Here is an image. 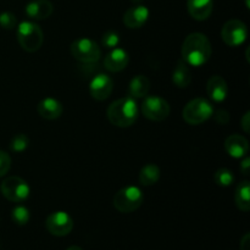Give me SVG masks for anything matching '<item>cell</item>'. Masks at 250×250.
Instances as JSON below:
<instances>
[{
	"label": "cell",
	"instance_id": "cell-1",
	"mask_svg": "<svg viewBox=\"0 0 250 250\" xmlns=\"http://www.w3.org/2000/svg\"><path fill=\"white\" fill-rule=\"evenodd\" d=\"M211 53V43L205 34L195 32L186 37L182 45V59L189 66H203L208 62Z\"/></svg>",
	"mask_w": 250,
	"mask_h": 250
},
{
	"label": "cell",
	"instance_id": "cell-2",
	"mask_svg": "<svg viewBox=\"0 0 250 250\" xmlns=\"http://www.w3.org/2000/svg\"><path fill=\"white\" fill-rule=\"evenodd\" d=\"M139 109L136 99L129 95L115 100L107 107V119L110 124L120 128L132 126L138 119Z\"/></svg>",
	"mask_w": 250,
	"mask_h": 250
},
{
	"label": "cell",
	"instance_id": "cell-3",
	"mask_svg": "<svg viewBox=\"0 0 250 250\" xmlns=\"http://www.w3.org/2000/svg\"><path fill=\"white\" fill-rule=\"evenodd\" d=\"M17 42L23 50L34 53L43 45L44 34L41 26L36 22L22 21L17 24Z\"/></svg>",
	"mask_w": 250,
	"mask_h": 250
},
{
	"label": "cell",
	"instance_id": "cell-4",
	"mask_svg": "<svg viewBox=\"0 0 250 250\" xmlns=\"http://www.w3.org/2000/svg\"><path fill=\"white\" fill-rule=\"evenodd\" d=\"M144 194L137 186H127L115 194L112 204L115 209L124 214L136 211L143 204Z\"/></svg>",
	"mask_w": 250,
	"mask_h": 250
},
{
	"label": "cell",
	"instance_id": "cell-5",
	"mask_svg": "<svg viewBox=\"0 0 250 250\" xmlns=\"http://www.w3.org/2000/svg\"><path fill=\"white\" fill-rule=\"evenodd\" d=\"M214 115V107L209 100L204 98H195L186 104L183 107L182 116L187 124L197 126L203 124Z\"/></svg>",
	"mask_w": 250,
	"mask_h": 250
},
{
	"label": "cell",
	"instance_id": "cell-6",
	"mask_svg": "<svg viewBox=\"0 0 250 250\" xmlns=\"http://www.w3.org/2000/svg\"><path fill=\"white\" fill-rule=\"evenodd\" d=\"M0 190H1V194L12 203L24 202L28 199L29 193H31L28 183L17 176H10L5 178L0 185Z\"/></svg>",
	"mask_w": 250,
	"mask_h": 250
},
{
	"label": "cell",
	"instance_id": "cell-7",
	"mask_svg": "<svg viewBox=\"0 0 250 250\" xmlns=\"http://www.w3.org/2000/svg\"><path fill=\"white\" fill-rule=\"evenodd\" d=\"M71 54L76 60L83 63L97 62L102 55V50L98 43L90 38H78L71 44Z\"/></svg>",
	"mask_w": 250,
	"mask_h": 250
},
{
	"label": "cell",
	"instance_id": "cell-8",
	"mask_svg": "<svg viewBox=\"0 0 250 250\" xmlns=\"http://www.w3.org/2000/svg\"><path fill=\"white\" fill-rule=\"evenodd\" d=\"M142 112L144 116L151 121H164L170 115V105L164 98L158 95H146L142 104Z\"/></svg>",
	"mask_w": 250,
	"mask_h": 250
},
{
	"label": "cell",
	"instance_id": "cell-9",
	"mask_svg": "<svg viewBox=\"0 0 250 250\" xmlns=\"http://www.w3.org/2000/svg\"><path fill=\"white\" fill-rule=\"evenodd\" d=\"M248 37V28L241 20H229L221 29V38L229 46L242 45Z\"/></svg>",
	"mask_w": 250,
	"mask_h": 250
},
{
	"label": "cell",
	"instance_id": "cell-10",
	"mask_svg": "<svg viewBox=\"0 0 250 250\" xmlns=\"http://www.w3.org/2000/svg\"><path fill=\"white\" fill-rule=\"evenodd\" d=\"M45 229L55 237H65L72 231L73 220L67 212L55 211L45 220Z\"/></svg>",
	"mask_w": 250,
	"mask_h": 250
},
{
	"label": "cell",
	"instance_id": "cell-11",
	"mask_svg": "<svg viewBox=\"0 0 250 250\" xmlns=\"http://www.w3.org/2000/svg\"><path fill=\"white\" fill-rule=\"evenodd\" d=\"M112 89H114V81L105 73H99L90 81V95L98 102L106 100L111 95Z\"/></svg>",
	"mask_w": 250,
	"mask_h": 250
},
{
	"label": "cell",
	"instance_id": "cell-12",
	"mask_svg": "<svg viewBox=\"0 0 250 250\" xmlns=\"http://www.w3.org/2000/svg\"><path fill=\"white\" fill-rule=\"evenodd\" d=\"M149 19V9L144 5L129 7L124 15V23L127 28L138 29L146 23Z\"/></svg>",
	"mask_w": 250,
	"mask_h": 250
},
{
	"label": "cell",
	"instance_id": "cell-13",
	"mask_svg": "<svg viewBox=\"0 0 250 250\" xmlns=\"http://www.w3.org/2000/svg\"><path fill=\"white\" fill-rule=\"evenodd\" d=\"M129 62V56L125 49L114 48L104 59V67L110 72H120L125 70Z\"/></svg>",
	"mask_w": 250,
	"mask_h": 250
},
{
	"label": "cell",
	"instance_id": "cell-14",
	"mask_svg": "<svg viewBox=\"0 0 250 250\" xmlns=\"http://www.w3.org/2000/svg\"><path fill=\"white\" fill-rule=\"evenodd\" d=\"M225 149L232 158L242 159L248 154L249 143L241 134H232L225 141Z\"/></svg>",
	"mask_w": 250,
	"mask_h": 250
},
{
	"label": "cell",
	"instance_id": "cell-15",
	"mask_svg": "<svg viewBox=\"0 0 250 250\" xmlns=\"http://www.w3.org/2000/svg\"><path fill=\"white\" fill-rule=\"evenodd\" d=\"M39 116L45 120H56L62 115V104L55 98H44L37 105Z\"/></svg>",
	"mask_w": 250,
	"mask_h": 250
},
{
	"label": "cell",
	"instance_id": "cell-16",
	"mask_svg": "<svg viewBox=\"0 0 250 250\" xmlns=\"http://www.w3.org/2000/svg\"><path fill=\"white\" fill-rule=\"evenodd\" d=\"M207 93L211 100L215 103L224 102L229 94V87L227 83L221 76H212L208 80L207 83Z\"/></svg>",
	"mask_w": 250,
	"mask_h": 250
},
{
	"label": "cell",
	"instance_id": "cell-17",
	"mask_svg": "<svg viewBox=\"0 0 250 250\" xmlns=\"http://www.w3.org/2000/svg\"><path fill=\"white\" fill-rule=\"evenodd\" d=\"M24 12L32 20H45L53 14V4L49 0H33L26 5Z\"/></svg>",
	"mask_w": 250,
	"mask_h": 250
},
{
	"label": "cell",
	"instance_id": "cell-18",
	"mask_svg": "<svg viewBox=\"0 0 250 250\" xmlns=\"http://www.w3.org/2000/svg\"><path fill=\"white\" fill-rule=\"evenodd\" d=\"M212 0H188L187 9L190 16L197 21H205L212 12Z\"/></svg>",
	"mask_w": 250,
	"mask_h": 250
},
{
	"label": "cell",
	"instance_id": "cell-19",
	"mask_svg": "<svg viewBox=\"0 0 250 250\" xmlns=\"http://www.w3.org/2000/svg\"><path fill=\"white\" fill-rule=\"evenodd\" d=\"M172 82L178 88H187L192 82V70L183 59H180L173 68Z\"/></svg>",
	"mask_w": 250,
	"mask_h": 250
},
{
	"label": "cell",
	"instance_id": "cell-20",
	"mask_svg": "<svg viewBox=\"0 0 250 250\" xmlns=\"http://www.w3.org/2000/svg\"><path fill=\"white\" fill-rule=\"evenodd\" d=\"M149 89H150V81H149V78L146 76L137 75L129 82V97L134 98V99L146 97L149 93Z\"/></svg>",
	"mask_w": 250,
	"mask_h": 250
},
{
	"label": "cell",
	"instance_id": "cell-21",
	"mask_svg": "<svg viewBox=\"0 0 250 250\" xmlns=\"http://www.w3.org/2000/svg\"><path fill=\"white\" fill-rule=\"evenodd\" d=\"M236 205L239 210L247 212L250 210V183L248 181H243L239 183L234 195Z\"/></svg>",
	"mask_w": 250,
	"mask_h": 250
},
{
	"label": "cell",
	"instance_id": "cell-22",
	"mask_svg": "<svg viewBox=\"0 0 250 250\" xmlns=\"http://www.w3.org/2000/svg\"><path fill=\"white\" fill-rule=\"evenodd\" d=\"M160 178V168L155 164H146L139 172V182L142 186H153Z\"/></svg>",
	"mask_w": 250,
	"mask_h": 250
},
{
	"label": "cell",
	"instance_id": "cell-23",
	"mask_svg": "<svg viewBox=\"0 0 250 250\" xmlns=\"http://www.w3.org/2000/svg\"><path fill=\"white\" fill-rule=\"evenodd\" d=\"M11 217L15 224L19 225V226H24L26 224H28L31 214H29V210L26 207H23V205H17V207H15L12 209Z\"/></svg>",
	"mask_w": 250,
	"mask_h": 250
},
{
	"label": "cell",
	"instance_id": "cell-24",
	"mask_svg": "<svg viewBox=\"0 0 250 250\" xmlns=\"http://www.w3.org/2000/svg\"><path fill=\"white\" fill-rule=\"evenodd\" d=\"M215 183L220 187H229L233 183L234 176L232 171H229V168H219V170L215 172L214 176Z\"/></svg>",
	"mask_w": 250,
	"mask_h": 250
},
{
	"label": "cell",
	"instance_id": "cell-25",
	"mask_svg": "<svg viewBox=\"0 0 250 250\" xmlns=\"http://www.w3.org/2000/svg\"><path fill=\"white\" fill-rule=\"evenodd\" d=\"M29 146V138L23 133H19L10 142V149L15 153H22Z\"/></svg>",
	"mask_w": 250,
	"mask_h": 250
},
{
	"label": "cell",
	"instance_id": "cell-26",
	"mask_svg": "<svg viewBox=\"0 0 250 250\" xmlns=\"http://www.w3.org/2000/svg\"><path fill=\"white\" fill-rule=\"evenodd\" d=\"M102 44L107 49L116 48L120 44V36L115 31H107L103 34Z\"/></svg>",
	"mask_w": 250,
	"mask_h": 250
},
{
	"label": "cell",
	"instance_id": "cell-27",
	"mask_svg": "<svg viewBox=\"0 0 250 250\" xmlns=\"http://www.w3.org/2000/svg\"><path fill=\"white\" fill-rule=\"evenodd\" d=\"M0 27L4 29H14L17 27V19L12 12L4 11L0 14Z\"/></svg>",
	"mask_w": 250,
	"mask_h": 250
},
{
	"label": "cell",
	"instance_id": "cell-28",
	"mask_svg": "<svg viewBox=\"0 0 250 250\" xmlns=\"http://www.w3.org/2000/svg\"><path fill=\"white\" fill-rule=\"evenodd\" d=\"M10 167H11V158H10L9 154L0 150V177L6 175Z\"/></svg>",
	"mask_w": 250,
	"mask_h": 250
},
{
	"label": "cell",
	"instance_id": "cell-29",
	"mask_svg": "<svg viewBox=\"0 0 250 250\" xmlns=\"http://www.w3.org/2000/svg\"><path fill=\"white\" fill-rule=\"evenodd\" d=\"M215 120H216L217 124L220 125H226L229 121V112L225 111V110H219V111L215 114Z\"/></svg>",
	"mask_w": 250,
	"mask_h": 250
},
{
	"label": "cell",
	"instance_id": "cell-30",
	"mask_svg": "<svg viewBox=\"0 0 250 250\" xmlns=\"http://www.w3.org/2000/svg\"><path fill=\"white\" fill-rule=\"evenodd\" d=\"M241 126L242 128L244 129V132L246 133H249L250 131V112H246V114L243 115V117L241 119Z\"/></svg>",
	"mask_w": 250,
	"mask_h": 250
},
{
	"label": "cell",
	"instance_id": "cell-31",
	"mask_svg": "<svg viewBox=\"0 0 250 250\" xmlns=\"http://www.w3.org/2000/svg\"><path fill=\"white\" fill-rule=\"evenodd\" d=\"M239 168H241L242 173L246 176L249 175L250 172V159L248 156H246V158L243 159V161L241 163V166H239Z\"/></svg>",
	"mask_w": 250,
	"mask_h": 250
},
{
	"label": "cell",
	"instance_id": "cell-32",
	"mask_svg": "<svg viewBox=\"0 0 250 250\" xmlns=\"http://www.w3.org/2000/svg\"><path fill=\"white\" fill-rule=\"evenodd\" d=\"M241 250H250V234L246 233L241 239Z\"/></svg>",
	"mask_w": 250,
	"mask_h": 250
},
{
	"label": "cell",
	"instance_id": "cell-33",
	"mask_svg": "<svg viewBox=\"0 0 250 250\" xmlns=\"http://www.w3.org/2000/svg\"><path fill=\"white\" fill-rule=\"evenodd\" d=\"M66 250H83V249L80 248V247H77V246H72V247H70V248H67Z\"/></svg>",
	"mask_w": 250,
	"mask_h": 250
},
{
	"label": "cell",
	"instance_id": "cell-34",
	"mask_svg": "<svg viewBox=\"0 0 250 250\" xmlns=\"http://www.w3.org/2000/svg\"><path fill=\"white\" fill-rule=\"evenodd\" d=\"M246 1H247V7H248V9H249V2H248V0H246Z\"/></svg>",
	"mask_w": 250,
	"mask_h": 250
},
{
	"label": "cell",
	"instance_id": "cell-35",
	"mask_svg": "<svg viewBox=\"0 0 250 250\" xmlns=\"http://www.w3.org/2000/svg\"><path fill=\"white\" fill-rule=\"evenodd\" d=\"M133 1H136V2H138V1H141V0H133Z\"/></svg>",
	"mask_w": 250,
	"mask_h": 250
}]
</instances>
